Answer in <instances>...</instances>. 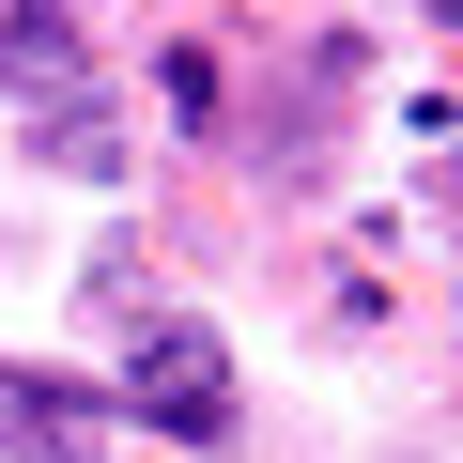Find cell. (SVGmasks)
I'll return each instance as SVG.
<instances>
[{
    "label": "cell",
    "instance_id": "277c9868",
    "mask_svg": "<svg viewBox=\"0 0 463 463\" xmlns=\"http://www.w3.org/2000/svg\"><path fill=\"white\" fill-rule=\"evenodd\" d=\"M32 155H47L62 185H124V170H139V139H124L93 93H78V109H47V124H32Z\"/></svg>",
    "mask_w": 463,
    "mask_h": 463
},
{
    "label": "cell",
    "instance_id": "6da1fadb",
    "mask_svg": "<svg viewBox=\"0 0 463 463\" xmlns=\"http://www.w3.org/2000/svg\"><path fill=\"white\" fill-rule=\"evenodd\" d=\"M124 417L216 448V432H232V340H216V325H139V340H124Z\"/></svg>",
    "mask_w": 463,
    "mask_h": 463
},
{
    "label": "cell",
    "instance_id": "7a4b0ae2",
    "mask_svg": "<svg viewBox=\"0 0 463 463\" xmlns=\"http://www.w3.org/2000/svg\"><path fill=\"white\" fill-rule=\"evenodd\" d=\"M0 448L16 463H109V402L62 386V371H32V355H0Z\"/></svg>",
    "mask_w": 463,
    "mask_h": 463
},
{
    "label": "cell",
    "instance_id": "3957f363",
    "mask_svg": "<svg viewBox=\"0 0 463 463\" xmlns=\"http://www.w3.org/2000/svg\"><path fill=\"white\" fill-rule=\"evenodd\" d=\"M0 93H32V109H78V93H93L78 0H0Z\"/></svg>",
    "mask_w": 463,
    "mask_h": 463
}]
</instances>
